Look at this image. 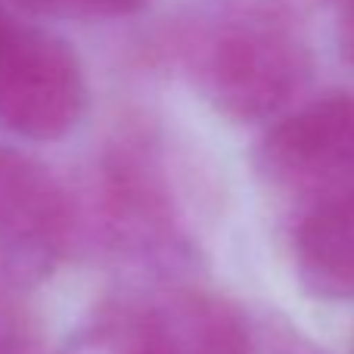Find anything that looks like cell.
I'll return each instance as SVG.
<instances>
[{"label": "cell", "mask_w": 354, "mask_h": 354, "mask_svg": "<svg viewBox=\"0 0 354 354\" xmlns=\"http://www.w3.org/2000/svg\"><path fill=\"white\" fill-rule=\"evenodd\" d=\"M149 56L180 68L236 124L274 122L314 81V50L295 12L255 0H187L149 37Z\"/></svg>", "instance_id": "6da1fadb"}, {"label": "cell", "mask_w": 354, "mask_h": 354, "mask_svg": "<svg viewBox=\"0 0 354 354\" xmlns=\"http://www.w3.org/2000/svg\"><path fill=\"white\" fill-rule=\"evenodd\" d=\"M93 236L131 268L174 280L199 255L171 149L159 124L128 118L103 147L91 180Z\"/></svg>", "instance_id": "7a4b0ae2"}, {"label": "cell", "mask_w": 354, "mask_h": 354, "mask_svg": "<svg viewBox=\"0 0 354 354\" xmlns=\"http://www.w3.org/2000/svg\"><path fill=\"white\" fill-rule=\"evenodd\" d=\"M87 342L100 354H252V314L183 280L109 299Z\"/></svg>", "instance_id": "3957f363"}, {"label": "cell", "mask_w": 354, "mask_h": 354, "mask_svg": "<svg viewBox=\"0 0 354 354\" xmlns=\"http://www.w3.org/2000/svg\"><path fill=\"white\" fill-rule=\"evenodd\" d=\"M252 171L295 208L354 189V91L320 93L268 122Z\"/></svg>", "instance_id": "277c9868"}, {"label": "cell", "mask_w": 354, "mask_h": 354, "mask_svg": "<svg viewBox=\"0 0 354 354\" xmlns=\"http://www.w3.org/2000/svg\"><path fill=\"white\" fill-rule=\"evenodd\" d=\"M87 112V75L66 37L12 19L0 41V128L35 143L68 137Z\"/></svg>", "instance_id": "5b68a950"}, {"label": "cell", "mask_w": 354, "mask_h": 354, "mask_svg": "<svg viewBox=\"0 0 354 354\" xmlns=\"http://www.w3.org/2000/svg\"><path fill=\"white\" fill-rule=\"evenodd\" d=\"M78 202L44 162L0 143V264L16 283L53 274L78 236Z\"/></svg>", "instance_id": "8992f818"}, {"label": "cell", "mask_w": 354, "mask_h": 354, "mask_svg": "<svg viewBox=\"0 0 354 354\" xmlns=\"http://www.w3.org/2000/svg\"><path fill=\"white\" fill-rule=\"evenodd\" d=\"M292 270L301 295L326 305H354V189L299 208Z\"/></svg>", "instance_id": "52a82bcc"}, {"label": "cell", "mask_w": 354, "mask_h": 354, "mask_svg": "<svg viewBox=\"0 0 354 354\" xmlns=\"http://www.w3.org/2000/svg\"><path fill=\"white\" fill-rule=\"evenodd\" d=\"M252 354H330L299 324L277 311L252 314Z\"/></svg>", "instance_id": "ba28073f"}, {"label": "cell", "mask_w": 354, "mask_h": 354, "mask_svg": "<svg viewBox=\"0 0 354 354\" xmlns=\"http://www.w3.org/2000/svg\"><path fill=\"white\" fill-rule=\"evenodd\" d=\"M305 6H320L333 16V37L342 62L354 72V0H305Z\"/></svg>", "instance_id": "9c48e42d"}, {"label": "cell", "mask_w": 354, "mask_h": 354, "mask_svg": "<svg viewBox=\"0 0 354 354\" xmlns=\"http://www.w3.org/2000/svg\"><path fill=\"white\" fill-rule=\"evenodd\" d=\"M156 0H81V19H97V22L137 19Z\"/></svg>", "instance_id": "30bf717a"}, {"label": "cell", "mask_w": 354, "mask_h": 354, "mask_svg": "<svg viewBox=\"0 0 354 354\" xmlns=\"http://www.w3.org/2000/svg\"><path fill=\"white\" fill-rule=\"evenodd\" d=\"M10 3L41 19H81V0H10Z\"/></svg>", "instance_id": "8fae6325"}, {"label": "cell", "mask_w": 354, "mask_h": 354, "mask_svg": "<svg viewBox=\"0 0 354 354\" xmlns=\"http://www.w3.org/2000/svg\"><path fill=\"white\" fill-rule=\"evenodd\" d=\"M255 3H270V6H283L289 12H299L305 6V0H255Z\"/></svg>", "instance_id": "7c38bea8"}, {"label": "cell", "mask_w": 354, "mask_h": 354, "mask_svg": "<svg viewBox=\"0 0 354 354\" xmlns=\"http://www.w3.org/2000/svg\"><path fill=\"white\" fill-rule=\"evenodd\" d=\"M10 25H12V19L6 16V6H3V0H0V41H3V35L10 31Z\"/></svg>", "instance_id": "4fadbf2b"}, {"label": "cell", "mask_w": 354, "mask_h": 354, "mask_svg": "<svg viewBox=\"0 0 354 354\" xmlns=\"http://www.w3.org/2000/svg\"><path fill=\"white\" fill-rule=\"evenodd\" d=\"M348 354H354V333H351V342H348Z\"/></svg>", "instance_id": "5bb4252c"}]
</instances>
